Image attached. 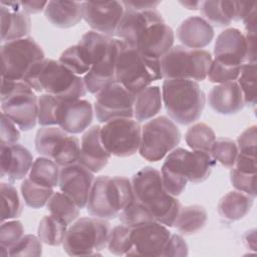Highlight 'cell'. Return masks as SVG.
<instances>
[{
  "instance_id": "8992f818",
  "label": "cell",
  "mask_w": 257,
  "mask_h": 257,
  "mask_svg": "<svg viewBox=\"0 0 257 257\" xmlns=\"http://www.w3.org/2000/svg\"><path fill=\"white\" fill-rule=\"evenodd\" d=\"M134 200L132 181L123 176H99L92 185L86 210L92 217L113 219Z\"/></svg>"
},
{
  "instance_id": "9f6ffc18",
  "label": "cell",
  "mask_w": 257,
  "mask_h": 257,
  "mask_svg": "<svg viewBox=\"0 0 257 257\" xmlns=\"http://www.w3.org/2000/svg\"><path fill=\"white\" fill-rule=\"evenodd\" d=\"M180 3L189 10H198L201 5V1H181Z\"/></svg>"
},
{
  "instance_id": "9c48e42d",
  "label": "cell",
  "mask_w": 257,
  "mask_h": 257,
  "mask_svg": "<svg viewBox=\"0 0 257 257\" xmlns=\"http://www.w3.org/2000/svg\"><path fill=\"white\" fill-rule=\"evenodd\" d=\"M212 60V55L207 50L176 45L160 59L162 76L165 79L202 81L207 77Z\"/></svg>"
},
{
  "instance_id": "2e32d148",
  "label": "cell",
  "mask_w": 257,
  "mask_h": 257,
  "mask_svg": "<svg viewBox=\"0 0 257 257\" xmlns=\"http://www.w3.org/2000/svg\"><path fill=\"white\" fill-rule=\"evenodd\" d=\"M124 13V6L118 1L82 2V19L96 32L106 36L115 35Z\"/></svg>"
},
{
  "instance_id": "e0dca14e",
  "label": "cell",
  "mask_w": 257,
  "mask_h": 257,
  "mask_svg": "<svg viewBox=\"0 0 257 257\" xmlns=\"http://www.w3.org/2000/svg\"><path fill=\"white\" fill-rule=\"evenodd\" d=\"M94 182L93 173L79 163L62 167L59 173L58 187L79 209L86 206Z\"/></svg>"
},
{
  "instance_id": "f6af8a7d",
  "label": "cell",
  "mask_w": 257,
  "mask_h": 257,
  "mask_svg": "<svg viewBox=\"0 0 257 257\" xmlns=\"http://www.w3.org/2000/svg\"><path fill=\"white\" fill-rule=\"evenodd\" d=\"M200 10L204 19L207 20L211 25L218 27H226L231 24V21L225 14L222 1L220 0H209L201 1Z\"/></svg>"
},
{
  "instance_id": "4dcf8cb0",
  "label": "cell",
  "mask_w": 257,
  "mask_h": 257,
  "mask_svg": "<svg viewBox=\"0 0 257 257\" xmlns=\"http://www.w3.org/2000/svg\"><path fill=\"white\" fill-rule=\"evenodd\" d=\"M207 218V211L203 206L190 205L181 208L174 226L182 235H192L205 227Z\"/></svg>"
},
{
  "instance_id": "52a82bcc",
  "label": "cell",
  "mask_w": 257,
  "mask_h": 257,
  "mask_svg": "<svg viewBox=\"0 0 257 257\" xmlns=\"http://www.w3.org/2000/svg\"><path fill=\"white\" fill-rule=\"evenodd\" d=\"M0 99L2 112L21 131L35 127L38 122V97L27 83L1 77Z\"/></svg>"
},
{
  "instance_id": "5bb4252c",
  "label": "cell",
  "mask_w": 257,
  "mask_h": 257,
  "mask_svg": "<svg viewBox=\"0 0 257 257\" xmlns=\"http://www.w3.org/2000/svg\"><path fill=\"white\" fill-rule=\"evenodd\" d=\"M136 94L122 84L114 81L95 94L94 111L99 122H107L113 118L134 116Z\"/></svg>"
},
{
  "instance_id": "ffe728a7",
  "label": "cell",
  "mask_w": 257,
  "mask_h": 257,
  "mask_svg": "<svg viewBox=\"0 0 257 257\" xmlns=\"http://www.w3.org/2000/svg\"><path fill=\"white\" fill-rule=\"evenodd\" d=\"M123 6L124 13L117 26L115 35L132 46L136 44L139 36L150 24L164 20L162 14L156 8L140 10Z\"/></svg>"
},
{
  "instance_id": "ab89813d",
  "label": "cell",
  "mask_w": 257,
  "mask_h": 257,
  "mask_svg": "<svg viewBox=\"0 0 257 257\" xmlns=\"http://www.w3.org/2000/svg\"><path fill=\"white\" fill-rule=\"evenodd\" d=\"M245 104L255 106L256 97V62H246L242 65L238 81Z\"/></svg>"
},
{
  "instance_id": "d590c367",
  "label": "cell",
  "mask_w": 257,
  "mask_h": 257,
  "mask_svg": "<svg viewBox=\"0 0 257 257\" xmlns=\"http://www.w3.org/2000/svg\"><path fill=\"white\" fill-rule=\"evenodd\" d=\"M66 231V225L52 215H46L39 222L37 236L46 245L58 246L63 243Z\"/></svg>"
},
{
  "instance_id": "9a60e30c",
  "label": "cell",
  "mask_w": 257,
  "mask_h": 257,
  "mask_svg": "<svg viewBox=\"0 0 257 257\" xmlns=\"http://www.w3.org/2000/svg\"><path fill=\"white\" fill-rule=\"evenodd\" d=\"M132 249L126 256H162L171 237L167 226L148 221L131 228Z\"/></svg>"
},
{
  "instance_id": "7402d4cb",
  "label": "cell",
  "mask_w": 257,
  "mask_h": 257,
  "mask_svg": "<svg viewBox=\"0 0 257 257\" xmlns=\"http://www.w3.org/2000/svg\"><path fill=\"white\" fill-rule=\"evenodd\" d=\"M215 59L236 65L247 62L248 47L245 35L237 28H227L222 31L214 45Z\"/></svg>"
},
{
  "instance_id": "7dc6e473",
  "label": "cell",
  "mask_w": 257,
  "mask_h": 257,
  "mask_svg": "<svg viewBox=\"0 0 257 257\" xmlns=\"http://www.w3.org/2000/svg\"><path fill=\"white\" fill-rule=\"evenodd\" d=\"M24 236V227L18 220L2 222L0 228V248L8 250Z\"/></svg>"
},
{
  "instance_id": "11a10c76",
  "label": "cell",
  "mask_w": 257,
  "mask_h": 257,
  "mask_svg": "<svg viewBox=\"0 0 257 257\" xmlns=\"http://www.w3.org/2000/svg\"><path fill=\"white\" fill-rule=\"evenodd\" d=\"M121 3L125 6L140 10L157 8V6L160 4L159 1H121Z\"/></svg>"
},
{
  "instance_id": "ac0fdd59",
  "label": "cell",
  "mask_w": 257,
  "mask_h": 257,
  "mask_svg": "<svg viewBox=\"0 0 257 257\" xmlns=\"http://www.w3.org/2000/svg\"><path fill=\"white\" fill-rule=\"evenodd\" d=\"M93 118L92 104L86 99H62L57 112V125L67 134L85 131Z\"/></svg>"
},
{
  "instance_id": "816d5d0a",
  "label": "cell",
  "mask_w": 257,
  "mask_h": 257,
  "mask_svg": "<svg viewBox=\"0 0 257 257\" xmlns=\"http://www.w3.org/2000/svg\"><path fill=\"white\" fill-rule=\"evenodd\" d=\"M256 146H257V131L256 125H251L247 127L237 140L238 153L256 156Z\"/></svg>"
},
{
  "instance_id": "1f68e13d",
  "label": "cell",
  "mask_w": 257,
  "mask_h": 257,
  "mask_svg": "<svg viewBox=\"0 0 257 257\" xmlns=\"http://www.w3.org/2000/svg\"><path fill=\"white\" fill-rule=\"evenodd\" d=\"M50 215L68 226L75 221L79 215L77 205L64 193L54 192L46 204Z\"/></svg>"
},
{
  "instance_id": "44dd1931",
  "label": "cell",
  "mask_w": 257,
  "mask_h": 257,
  "mask_svg": "<svg viewBox=\"0 0 257 257\" xmlns=\"http://www.w3.org/2000/svg\"><path fill=\"white\" fill-rule=\"evenodd\" d=\"M188 156V150L174 149L169 153L162 166L161 175L164 187L174 197L181 195L189 182Z\"/></svg>"
},
{
  "instance_id": "277c9868",
  "label": "cell",
  "mask_w": 257,
  "mask_h": 257,
  "mask_svg": "<svg viewBox=\"0 0 257 257\" xmlns=\"http://www.w3.org/2000/svg\"><path fill=\"white\" fill-rule=\"evenodd\" d=\"M162 99L170 118L182 125L198 120L206 102L199 83L191 79H165Z\"/></svg>"
},
{
  "instance_id": "7c38bea8",
  "label": "cell",
  "mask_w": 257,
  "mask_h": 257,
  "mask_svg": "<svg viewBox=\"0 0 257 257\" xmlns=\"http://www.w3.org/2000/svg\"><path fill=\"white\" fill-rule=\"evenodd\" d=\"M35 149L42 157L64 167L77 162L80 144L59 126H42L36 132Z\"/></svg>"
},
{
  "instance_id": "603a6c76",
  "label": "cell",
  "mask_w": 257,
  "mask_h": 257,
  "mask_svg": "<svg viewBox=\"0 0 257 257\" xmlns=\"http://www.w3.org/2000/svg\"><path fill=\"white\" fill-rule=\"evenodd\" d=\"M100 128L99 125H92L83 134L77 159V163L92 173L103 169L111 156L101 142Z\"/></svg>"
},
{
  "instance_id": "f546056e",
  "label": "cell",
  "mask_w": 257,
  "mask_h": 257,
  "mask_svg": "<svg viewBox=\"0 0 257 257\" xmlns=\"http://www.w3.org/2000/svg\"><path fill=\"white\" fill-rule=\"evenodd\" d=\"M162 92L157 85L148 86L136 94L134 116L138 122L153 118L162 108Z\"/></svg>"
},
{
  "instance_id": "cb8c5ba5",
  "label": "cell",
  "mask_w": 257,
  "mask_h": 257,
  "mask_svg": "<svg viewBox=\"0 0 257 257\" xmlns=\"http://www.w3.org/2000/svg\"><path fill=\"white\" fill-rule=\"evenodd\" d=\"M1 41L25 38L31 29L29 14L21 8L20 1H1Z\"/></svg>"
},
{
  "instance_id": "f5cc1de1",
  "label": "cell",
  "mask_w": 257,
  "mask_h": 257,
  "mask_svg": "<svg viewBox=\"0 0 257 257\" xmlns=\"http://www.w3.org/2000/svg\"><path fill=\"white\" fill-rule=\"evenodd\" d=\"M188 245L184 238L178 234H172L163 252L164 257H185L188 255Z\"/></svg>"
},
{
  "instance_id": "ee69618b",
  "label": "cell",
  "mask_w": 257,
  "mask_h": 257,
  "mask_svg": "<svg viewBox=\"0 0 257 257\" xmlns=\"http://www.w3.org/2000/svg\"><path fill=\"white\" fill-rule=\"evenodd\" d=\"M242 65L230 64L217 59H213L209 67L207 77L211 82L218 84L235 81L240 74Z\"/></svg>"
},
{
  "instance_id": "f1b7e54d",
  "label": "cell",
  "mask_w": 257,
  "mask_h": 257,
  "mask_svg": "<svg viewBox=\"0 0 257 257\" xmlns=\"http://www.w3.org/2000/svg\"><path fill=\"white\" fill-rule=\"evenodd\" d=\"M253 206V198L240 191H231L218 203L219 215L229 221H237L244 218Z\"/></svg>"
},
{
  "instance_id": "e575fe53",
  "label": "cell",
  "mask_w": 257,
  "mask_h": 257,
  "mask_svg": "<svg viewBox=\"0 0 257 257\" xmlns=\"http://www.w3.org/2000/svg\"><path fill=\"white\" fill-rule=\"evenodd\" d=\"M216 135L211 126L204 122H197L190 126L185 135L186 144L192 151H204L210 153Z\"/></svg>"
},
{
  "instance_id": "83f0119b",
  "label": "cell",
  "mask_w": 257,
  "mask_h": 257,
  "mask_svg": "<svg viewBox=\"0 0 257 257\" xmlns=\"http://www.w3.org/2000/svg\"><path fill=\"white\" fill-rule=\"evenodd\" d=\"M44 15L53 26L70 28L82 19V2L49 1L44 9Z\"/></svg>"
},
{
  "instance_id": "7a4b0ae2",
  "label": "cell",
  "mask_w": 257,
  "mask_h": 257,
  "mask_svg": "<svg viewBox=\"0 0 257 257\" xmlns=\"http://www.w3.org/2000/svg\"><path fill=\"white\" fill-rule=\"evenodd\" d=\"M22 81L37 92L44 91L62 99H77L84 96L87 91L81 76L50 58L33 64Z\"/></svg>"
},
{
  "instance_id": "bcb514c9",
  "label": "cell",
  "mask_w": 257,
  "mask_h": 257,
  "mask_svg": "<svg viewBox=\"0 0 257 257\" xmlns=\"http://www.w3.org/2000/svg\"><path fill=\"white\" fill-rule=\"evenodd\" d=\"M119 221L128 227L137 226L148 221H155L152 215L135 199L118 215Z\"/></svg>"
},
{
  "instance_id": "6da1fadb",
  "label": "cell",
  "mask_w": 257,
  "mask_h": 257,
  "mask_svg": "<svg viewBox=\"0 0 257 257\" xmlns=\"http://www.w3.org/2000/svg\"><path fill=\"white\" fill-rule=\"evenodd\" d=\"M135 199L152 215L155 221L173 227L181 210V203L167 192L161 173L153 167H145L132 179Z\"/></svg>"
},
{
  "instance_id": "b9f144b4",
  "label": "cell",
  "mask_w": 257,
  "mask_h": 257,
  "mask_svg": "<svg viewBox=\"0 0 257 257\" xmlns=\"http://www.w3.org/2000/svg\"><path fill=\"white\" fill-rule=\"evenodd\" d=\"M61 98L42 93L38 97V123L42 126L57 125V112Z\"/></svg>"
},
{
  "instance_id": "4fadbf2b",
  "label": "cell",
  "mask_w": 257,
  "mask_h": 257,
  "mask_svg": "<svg viewBox=\"0 0 257 257\" xmlns=\"http://www.w3.org/2000/svg\"><path fill=\"white\" fill-rule=\"evenodd\" d=\"M142 128L128 117L113 118L100 128L101 142L110 155L124 158L135 155L140 148Z\"/></svg>"
},
{
  "instance_id": "8fae6325",
  "label": "cell",
  "mask_w": 257,
  "mask_h": 257,
  "mask_svg": "<svg viewBox=\"0 0 257 257\" xmlns=\"http://www.w3.org/2000/svg\"><path fill=\"white\" fill-rule=\"evenodd\" d=\"M1 77L23 80L30 67L44 59L41 46L31 37L5 42L0 47Z\"/></svg>"
},
{
  "instance_id": "d6986e66",
  "label": "cell",
  "mask_w": 257,
  "mask_h": 257,
  "mask_svg": "<svg viewBox=\"0 0 257 257\" xmlns=\"http://www.w3.org/2000/svg\"><path fill=\"white\" fill-rule=\"evenodd\" d=\"M174 40L173 29L161 20L150 24L139 36L134 47L149 57L161 59L173 47Z\"/></svg>"
},
{
  "instance_id": "db71d44e",
  "label": "cell",
  "mask_w": 257,
  "mask_h": 257,
  "mask_svg": "<svg viewBox=\"0 0 257 257\" xmlns=\"http://www.w3.org/2000/svg\"><path fill=\"white\" fill-rule=\"evenodd\" d=\"M47 3L48 2L46 1H20L22 10L27 14H35L41 12L43 9H45Z\"/></svg>"
},
{
  "instance_id": "c3c4849f",
  "label": "cell",
  "mask_w": 257,
  "mask_h": 257,
  "mask_svg": "<svg viewBox=\"0 0 257 257\" xmlns=\"http://www.w3.org/2000/svg\"><path fill=\"white\" fill-rule=\"evenodd\" d=\"M41 242L38 236L24 235L8 250V256H40L42 254Z\"/></svg>"
},
{
  "instance_id": "f907efd6",
  "label": "cell",
  "mask_w": 257,
  "mask_h": 257,
  "mask_svg": "<svg viewBox=\"0 0 257 257\" xmlns=\"http://www.w3.org/2000/svg\"><path fill=\"white\" fill-rule=\"evenodd\" d=\"M1 144L0 147L16 145L20 140V132L16 128L14 121L5 113L1 114Z\"/></svg>"
},
{
  "instance_id": "4316f807",
  "label": "cell",
  "mask_w": 257,
  "mask_h": 257,
  "mask_svg": "<svg viewBox=\"0 0 257 257\" xmlns=\"http://www.w3.org/2000/svg\"><path fill=\"white\" fill-rule=\"evenodd\" d=\"M177 37L186 47L202 49L213 40L214 28L203 17L191 16L178 27Z\"/></svg>"
},
{
  "instance_id": "d6a6232c",
  "label": "cell",
  "mask_w": 257,
  "mask_h": 257,
  "mask_svg": "<svg viewBox=\"0 0 257 257\" xmlns=\"http://www.w3.org/2000/svg\"><path fill=\"white\" fill-rule=\"evenodd\" d=\"M59 173V166L56 163L48 158L39 157L33 162L29 179L37 185L54 188L58 186Z\"/></svg>"
},
{
  "instance_id": "681fc988",
  "label": "cell",
  "mask_w": 257,
  "mask_h": 257,
  "mask_svg": "<svg viewBox=\"0 0 257 257\" xmlns=\"http://www.w3.org/2000/svg\"><path fill=\"white\" fill-rule=\"evenodd\" d=\"M230 180L237 191L243 192L253 199L256 197V173L242 172L233 167L230 171Z\"/></svg>"
},
{
  "instance_id": "484cf974",
  "label": "cell",
  "mask_w": 257,
  "mask_h": 257,
  "mask_svg": "<svg viewBox=\"0 0 257 257\" xmlns=\"http://www.w3.org/2000/svg\"><path fill=\"white\" fill-rule=\"evenodd\" d=\"M211 108L220 114H233L245 106L243 93L237 81L220 83L212 87L208 96Z\"/></svg>"
},
{
  "instance_id": "30bf717a",
  "label": "cell",
  "mask_w": 257,
  "mask_h": 257,
  "mask_svg": "<svg viewBox=\"0 0 257 257\" xmlns=\"http://www.w3.org/2000/svg\"><path fill=\"white\" fill-rule=\"evenodd\" d=\"M181 137L179 127L170 117H155L142 127L139 153L149 162H159L180 144Z\"/></svg>"
},
{
  "instance_id": "7bdbcfd3",
  "label": "cell",
  "mask_w": 257,
  "mask_h": 257,
  "mask_svg": "<svg viewBox=\"0 0 257 257\" xmlns=\"http://www.w3.org/2000/svg\"><path fill=\"white\" fill-rule=\"evenodd\" d=\"M131 227L126 225H118L110 230L107 242V249L114 255H126L133 247L131 237Z\"/></svg>"
},
{
  "instance_id": "5b68a950",
  "label": "cell",
  "mask_w": 257,
  "mask_h": 257,
  "mask_svg": "<svg viewBox=\"0 0 257 257\" xmlns=\"http://www.w3.org/2000/svg\"><path fill=\"white\" fill-rule=\"evenodd\" d=\"M163 78L160 59L143 54L136 47L118 39L115 80L137 94L156 80Z\"/></svg>"
},
{
  "instance_id": "836d02e7",
  "label": "cell",
  "mask_w": 257,
  "mask_h": 257,
  "mask_svg": "<svg viewBox=\"0 0 257 257\" xmlns=\"http://www.w3.org/2000/svg\"><path fill=\"white\" fill-rule=\"evenodd\" d=\"M216 161L211 154L204 151H189L188 179L189 182L198 184L206 181L210 176Z\"/></svg>"
},
{
  "instance_id": "74e56055",
  "label": "cell",
  "mask_w": 257,
  "mask_h": 257,
  "mask_svg": "<svg viewBox=\"0 0 257 257\" xmlns=\"http://www.w3.org/2000/svg\"><path fill=\"white\" fill-rule=\"evenodd\" d=\"M58 61L78 76L85 75L91 68L86 53L78 43L65 49L61 53Z\"/></svg>"
},
{
  "instance_id": "f35d334b",
  "label": "cell",
  "mask_w": 257,
  "mask_h": 257,
  "mask_svg": "<svg viewBox=\"0 0 257 257\" xmlns=\"http://www.w3.org/2000/svg\"><path fill=\"white\" fill-rule=\"evenodd\" d=\"M1 192V222L15 219L22 212V203L15 187L10 183L0 184Z\"/></svg>"
},
{
  "instance_id": "60d3db41",
  "label": "cell",
  "mask_w": 257,
  "mask_h": 257,
  "mask_svg": "<svg viewBox=\"0 0 257 257\" xmlns=\"http://www.w3.org/2000/svg\"><path fill=\"white\" fill-rule=\"evenodd\" d=\"M212 158L225 168H233L238 156L237 144L229 138H218L210 151Z\"/></svg>"
},
{
  "instance_id": "3957f363",
  "label": "cell",
  "mask_w": 257,
  "mask_h": 257,
  "mask_svg": "<svg viewBox=\"0 0 257 257\" xmlns=\"http://www.w3.org/2000/svg\"><path fill=\"white\" fill-rule=\"evenodd\" d=\"M78 44L83 48L91 64L90 70L83 77L86 90L96 94L108 84L116 81L115 61L118 39L96 31H88L82 35Z\"/></svg>"
},
{
  "instance_id": "ba28073f",
  "label": "cell",
  "mask_w": 257,
  "mask_h": 257,
  "mask_svg": "<svg viewBox=\"0 0 257 257\" xmlns=\"http://www.w3.org/2000/svg\"><path fill=\"white\" fill-rule=\"evenodd\" d=\"M110 230L105 219L92 216L80 218L67 229L63 249L70 256L98 255L107 246Z\"/></svg>"
},
{
  "instance_id": "8d00e7d4",
  "label": "cell",
  "mask_w": 257,
  "mask_h": 257,
  "mask_svg": "<svg viewBox=\"0 0 257 257\" xmlns=\"http://www.w3.org/2000/svg\"><path fill=\"white\" fill-rule=\"evenodd\" d=\"M20 191L24 203L26 206L32 209H39L44 207L54 193L53 188L37 185L29 178L24 179V181L21 183Z\"/></svg>"
},
{
  "instance_id": "d4e9b609",
  "label": "cell",
  "mask_w": 257,
  "mask_h": 257,
  "mask_svg": "<svg viewBox=\"0 0 257 257\" xmlns=\"http://www.w3.org/2000/svg\"><path fill=\"white\" fill-rule=\"evenodd\" d=\"M33 156L20 144L0 147L1 178L7 177L11 182L24 179L33 165Z\"/></svg>"
}]
</instances>
